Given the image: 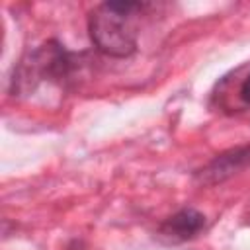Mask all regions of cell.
I'll use <instances>...</instances> for the list:
<instances>
[{
  "mask_svg": "<svg viewBox=\"0 0 250 250\" xmlns=\"http://www.w3.org/2000/svg\"><path fill=\"white\" fill-rule=\"evenodd\" d=\"M203 227H205V217L199 211L186 207L164 221V225L160 227V234L170 242H184L188 238H193L197 232H201Z\"/></svg>",
  "mask_w": 250,
  "mask_h": 250,
  "instance_id": "cell-4",
  "label": "cell"
},
{
  "mask_svg": "<svg viewBox=\"0 0 250 250\" xmlns=\"http://www.w3.org/2000/svg\"><path fill=\"white\" fill-rule=\"evenodd\" d=\"M143 10L145 4L131 0H113L96 6L88 21L94 47L107 57H129L137 49Z\"/></svg>",
  "mask_w": 250,
  "mask_h": 250,
  "instance_id": "cell-1",
  "label": "cell"
},
{
  "mask_svg": "<svg viewBox=\"0 0 250 250\" xmlns=\"http://www.w3.org/2000/svg\"><path fill=\"white\" fill-rule=\"evenodd\" d=\"M78 66V57L66 51L59 41H47L27 53L14 70L12 94L29 96L43 82L66 84Z\"/></svg>",
  "mask_w": 250,
  "mask_h": 250,
  "instance_id": "cell-2",
  "label": "cell"
},
{
  "mask_svg": "<svg viewBox=\"0 0 250 250\" xmlns=\"http://www.w3.org/2000/svg\"><path fill=\"white\" fill-rule=\"evenodd\" d=\"M223 80L230 86H236V92L215 94L219 107H223L229 113L250 109V64L240 66L238 70H234L230 76H225Z\"/></svg>",
  "mask_w": 250,
  "mask_h": 250,
  "instance_id": "cell-5",
  "label": "cell"
},
{
  "mask_svg": "<svg viewBox=\"0 0 250 250\" xmlns=\"http://www.w3.org/2000/svg\"><path fill=\"white\" fill-rule=\"evenodd\" d=\"M250 166V146H238L213 158L197 176L203 184H219Z\"/></svg>",
  "mask_w": 250,
  "mask_h": 250,
  "instance_id": "cell-3",
  "label": "cell"
}]
</instances>
